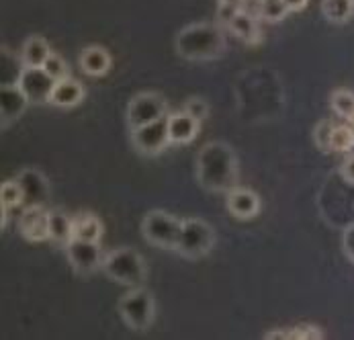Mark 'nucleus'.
Here are the masks:
<instances>
[{
  "instance_id": "5",
  "label": "nucleus",
  "mask_w": 354,
  "mask_h": 340,
  "mask_svg": "<svg viewBox=\"0 0 354 340\" xmlns=\"http://www.w3.org/2000/svg\"><path fill=\"white\" fill-rule=\"evenodd\" d=\"M213 244H215V232L207 222H203L199 217L183 220V232H180V240L176 248L180 256L197 260L211 252Z\"/></svg>"
},
{
  "instance_id": "24",
  "label": "nucleus",
  "mask_w": 354,
  "mask_h": 340,
  "mask_svg": "<svg viewBox=\"0 0 354 340\" xmlns=\"http://www.w3.org/2000/svg\"><path fill=\"white\" fill-rule=\"evenodd\" d=\"M289 15V8L283 0H270V2H260L258 6V17L268 21V23H279Z\"/></svg>"
},
{
  "instance_id": "1",
  "label": "nucleus",
  "mask_w": 354,
  "mask_h": 340,
  "mask_svg": "<svg viewBox=\"0 0 354 340\" xmlns=\"http://www.w3.org/2000/svg\"><path fill=\"white\" fill-rule=\"evenodd\" d=\"M102 271L109 279L115 283L127 285V287H142L146 279V262L140 252L133 248H117L111 250L102 258Z\"/></svg>"
},
{
  "instance_id": "2",
  "label": "nucleus",
  "mask_w": 354,
  "mask_h": 340,
  "mask_svg": "<svg viewBox=\"0 0 354 340\" xmlns=\"http://www.w3.org/2000/svg\"><path fill=\"white\" fill-rule=\"evenodd\" d=\"M176 46L185 57L191 60L215 57L223 49V35L213 25H195L180 33Z\"/></svg>"
},
{
  "instance_id": "4",
  "label": "nucleus",
  "mask_w": 354,
  "mask_h": 340,
  "mask_svg": "<svg viewBox=\"0 0 354 340\" xmlns=\"http://www.w3.org/2000/svg\"><path fill=\"white\" fill-rule=\"evenodd\" d=\"M119 314L129 328L148 330L156 318L153 297L142 287H131V292L119 299Z\"/></svg>"
},
{
  "instance_id": "34",
  "label": "nucleus",
  "mask_w": 354,
  "mask_h": 340,
  "mask_svg": "<svg viewBox=\"0 0 354 340\" xmlns=\"http://www.w3.org/2000/svg\"><path fill=\"white\" fill-rule=\"evenodd\" d=\"M219 2H227V4H238V6H240L244 0H219Z\"/></svg>"
},
{
  "instance_id": "30",
  "label": "nucleus",
  "mask_w": 354,
  "mask_h": 340,
  "mask_svg": "<svg viewBox=\"0 0 354 340\" xmlns=\"http://www.w3.org/2000/svg\"><path fill=\"white\" fill-rule=\"evenodd\" d=\"M289 339H322V332L315 326H299L297 330L289 332Z\"/></svg>"
},
{
  "instance_id": "18",
  "label": "nucleus",
  "mask_w": 354,
  "mask_h": 340,
  "mask_svg": "<svg viewBox=\"0 0 354 340\" xmlns=\"http://www.w3.org/2000/svg\"><path fill=\"white\" fill-rule=\"evenodd\" d=\"M50 240L66 248L74 240V220L62 211H50Z\"/></svg>"
},
{
  "instance_id": "13",
  "label": "nucleus",
  "mask_w": 354,
  "mask_h": 340,
  "mask_svg": "<svg viewBox=\"0 0 354 340\" xmlns=\"http://www.w3.org/2000/svg\"><path fill=\"white\" fill-rule=\"evenodd\" d=\"M29 98L25 97V93L19 89V84H2L0 91V113H2V127H6V123H12L15 119H19L23 115V111L27 109Z\"/></svg>"
},
{
  "instance_id": "17",
  "label": "nucleus",
  "mask_w": 354,
  "mask_h": 340,
  "mask_svg": "<svg viewBox=\"0 0 354 340\" xmlns=\"http://www.w3.org/2000/svg\"><path fill=\"white\" fill-rule=\"evenodd\" d=\"M227 29L236 37H240L242 42H246V44H258L260 42V29H258L256 17H254L252 12L244 10V8L238 10V15L232 19V23L227 25Z\"/></svg>"
},
{
  "instance_id": "8",
  "label": "nucleus",
  "mask_w": 354,
  "mask_h": 340,
  "mask_svg": "<svg viewBox=\"0 0 354 340\" xmlns=\"http://www.w3.org/2000/svg\"><path fill=\"white\" fill-rule=\"evenodd\" d=\"M19 89L29 98V102H50L55 80L48 76L44 68H27L23 66L19 76Z\"/></svg>"
},
{
  "instance_id": "36",
  "label": "nucleus",
  "mask_w": 354,
  "mask_h": 340,
  "mask_svg": "<svg viewBox=\"0 0 354 340\" xmlns=\"http://www.w3.org/2000/svg\"><path fill=\"white\" fill-rule=\"evenodd\" d=\"M353 2H354V0H353Z\"/></svg>"
},
{
  "instance_id": "23",
  "label": "nucleus",
  "mask_w": 354,
  "mask_h": 340,
  "mask_svg": "<svg viewBox=\"0 0 354 340\" xmlns=\"http://www.w3.org/2000/svg\"><path fill=\"white\" fill-rule=\"evenodd\" d=\"M354 147V129L351 125H336L332 132L330 150L334 152H351Z\"/></svg>"
},
{
  "instance_id": "31",
  "label": "nucleus",
  "mask_w": 354,
  "mask_h": 340,
  "mask_svg": "<svg viewBox=\"0 0 354 340\" xmlns=\"http://www.w3.org/2000/svg\"><path fill=\"white\" fill-rule=\"evenodd\" d=\"M342 246H344V252L346 256L354 262V226L344 230V236H342Z\"/></svg>"
},
{
  "instance_id": "19",
  "label": "nucleus",
  "mask_w": 354,
  "mask_h": 340,
  "mask_svg": "<svg viewBox=\"0 0 354 340\" xmlns=\"http://www.w3.org/2000/svg\"><path fill=\"white\" fill-rule=\"evenodd\" d=\"M74 220V238L99 242L102 236V222L93 213H78Z\"/></svg>"
},
{
  "instance_id": "7",
  "label": "nucleus",
  "mask_w": 354,
  "mask_h": 340,
  "mask_svg": "<svg viewBox=\"0 0 354 340\" xmlns=\"http://www.w3.org/2000/svg\"><path fill=\"white\" fill-rule=\"evenodd\" d=\"M131 142L136 150L144 156H156L160 152H164L170 146V138H168V127H166V117L158 119L150 125H144L140 129L131 132Z\"/></svg>"
},
{
  "instance_id": "27",
  "label": "nucleus",
  "mask_w": 354,
  "mask_h": 340,
  "mask_svg": "<svg viewBox=\"0 0 354 340\" xmlns=\"http://www.w3.org/2000/svg\"><path fill=\"white\" fill-rule=\"evenodd\" d=\"M334 123L330 119H324L317 123L315 127V144L322 150H330V140H332V132H334Z\"/></svg>"
},
{
  "instance_id": "20",
  "label": "nucleus",
  "mask_w": 354,
  "mask_h": 340,
  "mask_svg": "<svg viewBox=\"0 0 354 340\" xmlns=\"http://www.w3.org/2000/svg\"><path fill=\"white\" fill-rule=\"evenodd\" d=\"M19 183L25 189V199H29V205H44V199L48 195V187H46V179L41 175H37L33 170H25L19 177Z\"/></svg>"
},
{
  "instance_id": "10",
  "label": "nucleus",
  "mask_w": 354,
  "mask_h": 340,
  "mask_svg": "<svg viewBox=\"0 0 354 340\" xmlns=\"http://www.w3.org/2000/svg\"><path fill=\"white\" fill-rule=\"evenodd\" d=\"M19 230L29 242L50 240V211L44 205H29L19 220Z\"/></svg>"
},
{
  "instance_id": "12",
  "label": "nucleus",
  "mask_w": 354,
  "mask_h": 340,
  "mask_svg": "<svg viewBox=\"0 0 354 340\" xmlns=\"http://www.w3.org/2000/svg\"><path fill=\"white\" fill-rule=\"evenodd\" d=\"M227 211L238 220H252L260 213V199L250 189H232L225 199Z\"/></svg>"
},
{
  "instance_id": "15",
  "label": "nucleus",
  "mask_w": 354,
  "mask_h": 340,
  "mask_svg": "<svg viewBox=\"0 0 354 340\" xmlns=\"http://www.w3.org/2000/svg\"><path fill=\"white\" fill-rule=\"evenodd\" d=\"M82 98H84V87L78 80H74V78L68 76V78L55 82L50 102L62 107V109H70V107L80 105Z\"/></svg>"
},
{
  "instance_id": "35",
  "label": "nucleus",
  "mask_w": 354,
  "mask_h": 340,
  "mask_svg": "<svg viewBox=\"0 0 354 340\" xmlns=\"http://www.w3.org/2000/svg\"><path fill=\"white\" fill-rule=\"evenodd\" d=\"M260 2H270V0H260Z\"/></svg>"
},
{
  "instance_id": "21",
  "label": "nucleus",
  "mask_w": 354,
  "mask_h": 340,
  "mask_svg": "<svg viewBox=\"0 0 354 340\" xmlns=\"http://www.w3.org/2000/svg\"><path fill=\"white\" fill-rule=\"evenodd\" d=\"M322 12L330 23H346L354 15L353 0H324Z\"/></svg>"
},
{
  "instance_id": "16",
  "label": "nucleus",
  "mask_w": 354,
  "mask_h": 340,
  "mask_svg": "<svg viewBox=\"0 0 354 340\" xmlns=\"http://www.w3.org/2000/svg\"><path fill=\"white\" fill-rule=\"evenodd\" d=\"M50 55V44L44 37L33 35L25 42V46L21 49V64L27 68H44V64L48 62Z\"/></svg>"
},
{
  "instance_id": "14",
  "label": "nucleus",
  "mask_w": 354,
  "mask_h": 340,
  "mask_svg": "<svg viewBox=\"0 0 354 340\" xmlns=\"http://www.w3.org/2000/svg\"><path fill=\"white\" fill-rule=\"evenodd\" d=\"M78 64L82 72L88 76H104L111 70V55L101 46H91V48L82 49Z\"/></svg>"
},
{
  "instance_id": "22",
  "label": "nucleus",
  "mask_w": 354,
  "mask_h": 340,
  "mask_svg": "<svg viewBox=\"0 0 354 340\" xmlns=\"http://www.w3.org/2000/svg\"><path fill=\"white\" fill-rule=\"evenodd\" d=\"M25 201V189L19 181H4L0 185V205L6 209H15Z\"/></svg>"
},
{
  "instance_id": "26",
  "label": "nucleus",
  "mask_w": 354,
  "mask_h": 340,
  "mask_svg": "<svg viewBox=\"0 0 354 340\" xmlns=\"http://www.w3.org/2000/svg\"><path fill=\"white\" fill-rule=\"evenodd\" d=\"M44 70L48 72V76L53 78L55 82L68 78V66H66L64 57H59L57 53H51L50 57H48V62L44 64Z\"/></svg>"
},
{
  "instance_id": "3",
  "label": "nucleus",
  "mask_w": 354,
  "mask_h": 340,
  "mask_svg": "<svg viewBox=\"0 0 354 340\" xmlns=\"http://www.w3.org/2000/svg\"><path fill=\"white\" fill-rule=\"evenodd\" d=\"M183 232V220L166 213V211H150L142 222V234L152 246L162 250H176Z\"/></svg>"
},
{
  "instance_id": "11",
  "label": "nucleus",
  "mask_w": 354,
  "mask_h": 340,
  "mask_svg": "<svg viewBox=\"0 0 354 340\" xmlns=\"http://www.w3.org/2000/svg\"><path fill=\"white\" fill-rule=\"evenodd\" d=\"M166 127H168L170 144H174V146L189 144L199 134V121L195 117H191L187 111H178V113L166 115Z\"/></svg>"
},
{
  "instance_id": "9",
  "label": "nucleus",
  "mask_w": 354,
  "mask_h": 340,
  "mask_svg": "<svg viewBox=\"0 0 354 340\" xmlns=\"http://www.w3.org/2000/svg\"><path fill=\"white\" fill-rule=\"evenodd\" d=\"M68 260L72 269L80 275L95 273L99 267H102V252L99 242H88V240H78L74 238L72 242L66 246Z\"/></svg>"
},
{
  "instance_id": "33",
  "label": "nucleus",
  "mask_w": 354,
  "mask_h": 340,
  "mask_svg": "<svg viewBox=\"0 0 354 340\" xmlns=\"http://www.w3.org/2000/svg\"><path fill=\"white\" fill-rule=\"evenodd\" d=\"M285 4H287V8H289V12H297V10H301L307 6V0H283Z\"/></svg>"
},
{
  "instance_id": "28",
  "label": "nucleus",
  "mask_w": 354,
  "mask_h": 340,
  "mask_svg": "<svg viewBox=\"0 0 354 340\" xmlns=\"http://www.w3.org/2000/svg\"><path fill=\"white\" fill-rule=\"evenodd\" d=\"M185 111L191 115V117H195L199 123L207 119V115H209V107H207V102L199 97H193L187 100V105H185Z\"/></svg>"
},
{
  "instance_id": "32",
  "label": "nucleus",
  "mask_w": 354,
  "mask_h": 340,
  "mask_svg": "<svg viewBox=\"0 0 354 340\" xmlns=\"http://www.w3.org/2000/svg\"><path fill=\"white\" fill-rule=\"evenodd\" d=\"M340 175H342L346 181L354 183V154L353 156H348V158L342 162V166H340Z\"/></svg>"
},
{
  "instance_id": "29",
  "label": "nucleus",
  "mask_w": 354,
  "mask_h": 340,
  "mask_svg": "<svg viewBox=\"0 0 354 340\" xmlns=\"http://www.w3.org/2000/svg\"><path fill=\"white\" fill-rule=\"evenodd\" d=\"M240 6L238 4H227V2H219V8H217V17H219V23L223 27H227L232 23V19L238 15Z\"/></svg>"
},
{
  "instance_id": "6",
  "label": "nucleus",
  "mask_w": 354,
  "mask_h": 340,
  "mask_svg": "<svg viewBox=\"0 0 354 340\" xmlns=\"http://www.w3.org/2000/svg\"><path fill=\"white\" fill-rule=\"evenodd\" d=\"M164 117H166V100L156 93H142L127 107V125L131 132Z\"/></svg>"
},
{
  "instance_id": "25",
  "label": "nucleus",
  "mask_w": 354,
  "mask_h": 340,
  "mask_svg": "<svg viewBox=\"0 0 354 340\" xmlns=\"http://www.w3.org/2000/svg\"><path fill=\"white\" fill-rule=\"evenodd\" d=\"M332 107H334V111H336L340 117H344V119H348V121H353L354 119V95L351 91L338 89V91L332 95Z\"/></svg>"
}]
</instances>
